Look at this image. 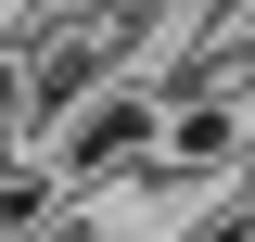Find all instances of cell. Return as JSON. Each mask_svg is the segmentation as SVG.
I'll use <instances>...</instances> for the list:
<instances>
[{"mask_svg": "<svg viewBox=\"0 0 255 242\" xmlns=\"http://www.w3.org/2000/svg\"><path fill=\"white\" fill-rule=\"evenodd\" d=\"M64 204H77V179L51 166V140H0V242H51Z\"/></svg>", "mask_w": 255, "mask_h": 242, "instance_id": "2", "label": "cell"}, {"mask_svg": "<svg viewBox=\"0 0 255 242\" xmlns=\"http://www.w3.org/2000/svg\"><path fill=\"white\" fill-rule=\"evenodd\" d=\"M51 242H166V217L140 204V191H77V204L51 217Z\"/></svg>", "mask_w": 255, "mask_h": 242, "instance_id": "3", "label": "cell"}, {"mask_svg": "<svg viewBox=\"0 0 255 242\" xmlns=\"http://www.w3.org/2000/svg\"><path fill=\"white\" fill-rule=\"evenodd\" d=\"M166 242H255V179H243V191H204V204H179V217H166Z\"/></svg>", "mask_w": 255, "mask_h": 242, "instance_id": "4", "label": "cell"}, {"mask_svg": "<svg viewBox=\"0 0 255 242\" xmlns=\"http://www.w3.org/2000/svg\"><path fill=\"white\" fill-rule=\"evenodd\" d=\"M166 153V77L153 64H128V77H102L77 115L51 127V166L77 191H140V166Z\"/></svg>", "mask_w": 255, "mask_h": 242, "instance_id": "1", "label": "cell"}]
</instances>
